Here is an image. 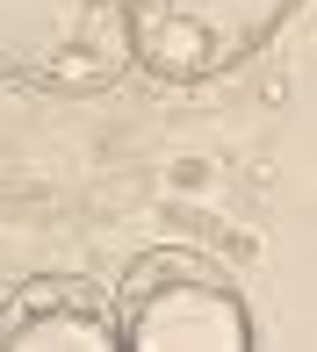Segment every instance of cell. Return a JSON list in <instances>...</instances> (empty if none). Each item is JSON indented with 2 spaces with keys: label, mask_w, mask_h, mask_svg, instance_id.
Instances as JSON below:
<instances>
[{
  "label": "cell",
  "mask_w": 317,
  "mask_h": 352,
  "mask_svg": "<svg viewBox=\"0 0 317 352\" xmlns=\"http://www.w3.org/2000/svg\"><path fill=\"white\" fill-rule=\"evenodd\" d=\"M303 0H130V58L166 87L238 72Z\"/></svg>",
  "instance_id": "3"
},
{
  "label": "cell",
  "mask_w": 317,
  "mask_h": 352,
  "mask_svg": "<svg viewBox=\"0 0 317 352\" xmlns=\"http://www.w3.org/2000/svg\"><path fill=\"white\" fill-rule=\"evenodd\" d=\"M116 309V345L130 352H252L260 324L252 302L209 252L158 245L137 252L108 287Z\"/></svg>",
  "instance_id": "1"
},
{
  "label": "cell",
  "mask_w": 317,
  "mask_h": 352,
  "mask_svg": "<svg viewBox=\"0 0 317 352\" xmlns=\"http://www.w3.org/2000/svg\"><path fill=\"white\" fill-rule=\"evenodd\" d=\"M130 72V0H0V79L37 94H108Z\"/></svg>",
  "instance_id": "2"
},
{
  "label": "cell",
  "mask_w": 317,
  "mask_h": 352,
  "mask_svg": "<svg viewBox=\"0 0 317 352\" xmlns=\"http://www.w3.org/2000/svg\"><path fill=\"white\" fill-rule=\"evenodd\" d=\"M0 352H123L108 287L87 274H29L0 302Z\"/></svg>",
  "instance_id": "4"
}]
</instances>
